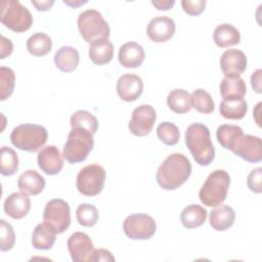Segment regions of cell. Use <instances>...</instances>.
Returning <instances> with one entry per match:
<instances>
[{
  "instance_id": "cell-1",
  "label": "cell",
  "mask_w": 262,
  "mask_h": 262,
  "mask_svg": "<svg viewBox=\"0 0 262 262\" xmlns=\"http://www.w3.org/2000/svg\"><path fill=\"white\" fill-rule=\"evenodd\" d=\"M191 174L189 160L179 152L168 156L157 172V182L165 190H174L186 182Z\"/></svg>"
},
{
  "instance_id": "cell-2",
  "label": "cell",
  "mask_w": 262,
  "mask_h": 262,
  "mask_svg": "<svg viewBox=\"0 0 262 262\" xmlns=\"http://www.w3.org/2000/svg\"><path fill=\"white\" fill-rule=\"evenodd\" d=\"M185 143L200 166L210 165L215 158V147L209 128L202 123L190 124L185 131Z\"/></svg>"
},
{
  "instance_id": "cell-3",
  "label": "cell",
  "mask_w": 262,
  "mask_h": 262,
  "mask_svg": "<svg viewBox=\"0 0 262 262\" xmlns=\"http://www.w3.org/2000/svg\"><path fill=\"white\" fill-rule=\"evenodd\" d=\"M229 185V174L222 169L214 170L208 175L207 179L202 185L199 192V198L207 207H217L225 201Z\"/></svg>"
},
{
  "instance_id": "cell-4",
  "label": "cell",
  "mask_w": 262,
  "mask_h": 262,
  "mask_svg": "<svg viewBox=\"0 0 262 262\" xmlns=\"http://www.w3.org/2000/svg\"><path fill=\"white\" fill-rule=\"evenodd\" d=\"M93 134L85 128L75 127L70 131L63 145L62 156L70 164L84 162L93 149Z\"/></svg>"
},
{
  "instance_id": "cell-5",
  "label": "cell",
  "mask_w": 262,
  "mask_h": 262,
  "mask_svg": "<svg viewBox=\"0 0 262 262\" xmlns=\"http://www.w3.org/2000/svg\"><path fill=\"white\" fill-rule=\"evenodd\" d=\"M48 132L38 124H21L13 128L10 134L11 143L18 149L28 152L39 150L47 141Z\"/></svg>"
},
{
  "instance_id": "cell-6",
  "label": "cell",
  "mask_w": 262,
  "mask_h": 262,
  "mask_svg": "<svg viewBox=\"0 0 262 262\" xmlns=\"http://www.w3.org/2000/svg\"><path fill=\"white\" fill-rule=\"evenodd\" d=\"M78 29L83 39L89 44L108 39L111 33L107 21L96 9H86L79 14Z\"/></svg>"
},
{
  "instance_id": "cell-7",
  "label": "cell",
  "mask_w": 262,
  "mask_h": 262,
  "mask_svg": "<svg viewBox=\"0 0 262 262\" xmlns=\"http://www.w3.org/2000/svg\"><path fill=\"white\" fill-rule=\"evenodd\" d=\"M1 23L15 33L28 31L33 25V16L29 9L17 0H2Z\"/></svg>"
},
{
  "instance_id": "cell-8",
  "label": "cell",
  "mask_w": 262,
  "mask_h": 262,
  "mask_svg": "<svg viewBox=\"0 0 262 262\" xmlns=\"http://www.w3.org/2000/svg\"><path fill=\"white\" fill-rule=\"evenodd\" d=\"M106 173L102 166L90 164L82 168L76 179V187L80 193L86 196H94L101 192Z\"/></svg>"
},
{
  "instance_id": "cell-9",
  "label": "cell",
  "mask_w": 262,
  "mask_h": 262,
  "mask_svg": "<svg viewBox=\"0 0 262 262\" xmlns=\"http://www.w3.org/2000/svg\"><path fill=\"white\" fill-rule=\"evenodd\" d=\"M43 222L55 232L62 233L71 225V210L69 204L61 199L50 200L44 208Z\"/></svg>"
},
{
  "instance_id": "cell-10",
  "label": "cell",
  "mask_w": 262,
  "mask_h": 262,
  "mask_svg": "<svg viewBox=\"0 0 262 262\" xmlns=\"http://www.w3.org/2000/svg\"><path fill=\"white\" fill-rule=\"evenodd\" d=\"M123 230L131 239L145 241L156 233L157 223L147 214H132L124 220Z\"/></svg>"
},
{
  "instance_id": "cell-11",
  "label": "cell",
  "mask_w": 262,
  "mask_h": 262,
  "mask_svg": "<svg viewBox=\"0 0 262 262\" xmlns=\"http://www.w3.org/2000/svg\"><path fill=\"white\" fill-rule=\"evenodd\" d=\"M157 120V113L154 106L149 104H141L134 108L129 122V131L135 136H146L152 130Z\"/></svg>"
},
{
  "instance_id": "cell-12",
  "label": "cell",
  "mask_w": 262,
  "mask_h": 262,
  "mask_svg": "<svg viewBox=\"0 0 262 262\" xmlns=\"http://www.w3.org/2000/svg\"><path fill=\"white\" fill-rule=\"evenodd\" d=\"M230 150L249 163H259L262 160L261 138L250 134H243Z\"/></svg>"
},
{
  "instance_id": "cell-13",
  "label": "cell",
  "mask_w": 262,
  "mask_h": 262,
  "mask_svg": "<svg viewBox=\"0 0 262 262\" xmlns=\"http://www.w3.org/2000/svg\"><path fill=\"white\" fill-rule=\"evenodd\" d=\"M68 250L74 262H86L93 252V243L90 236L81 231H76L68 238Z\"/></svg>"
},
{
  "instance_id": "cell-14",
  "label": "cell",
  "mask_w": 262,
  "mask_h": 262,
  "mask_svg": "<svg viewBox=\"0 0 262 262\" xmlns=\"http://www.w3.org/2000/svg\"><path fill=\"white\" fill-rule=\"evenodd\" d=\"M175 30V21L171 17L160 15L150 19L146 27V35L156 43H164L174 36Z\"/></svg>"
},
{
  "instance_id": "cell-15",
  "label": "cell",
  "mask_w": 262,
  "mask_h": 262,
  "mask_svg": "<svg viewBox=\"0 0 262 262\" xmlns=\"http://www.w3.org/2000/svg\"><path fill=\"white\" fill-rule=\"evenodd\" d=\"M220 68L225 77L241 76L247 69L246 54L238 49H227L220 57Z\"/></svg>"
},
{
  "instance_id": "cell-16",
  "label": "cell",
  "mask_w": 262,
  "mask_h": 262,
  "mask_svg": "<svg viewBox=\"0 0 262 262\" xmlns=\"http://www.w3.org/2000/svg\"><path fill=\"white\" fill-rule=\"evenodd\" d=\"M116 89L122 100L131 102L139 98L142 94L143 82L139 76L127 73L119 78Z\"/></svg>"
},
{
  "instance_id": "cell-17",
  "label": "cell",
  "mask_w": 262,
  "mask_h": 262,
  "mask_svg": "<svg viewBox=\"0 0 262 262\" xmlns=\"http://www.w3.org/2000/svg\"><path fill=\"white\" fill-rule=\"evenodd\" d=\"M39 168L47 175H56L63 168V156L55 145H47L37 156Z\"/></svg>"
},
{
  "instance_id": "cell-18",
  "label": "cell",
  "mask_w": 262,
  "mask_h": 262,
  "mask_svg": "<svg viewBox=\"0 0 262 262\" xmlns=\"http://www.w3.org/2000/svg\"><path fill=\"white\" fill-rule=\"evenodd\" d=\"M3 209L9 217L16 220L21 219L27 216L31 209L30 196L24 191L12 192L5 199Z\"/></svg>"
},
{
  "instance_id": "cell-19",
  "label": "cell",
  "mask_w": 262,
  "mask_h": 262,
  "mask_svg": "<svg viewBox=\"0 0 262 262\" xmlns=\"http://www.w3.org/2000/svg\"><path fill=\"white\" fill-rule=\"evenodd\" d=\"M144 57L145 52L143 47L136 42L124 43L119 49V62L124 68L136 69L142 64Z\"/></svg>"
},
{
  "instance_id": "cell-20",
  "label": "cell",
  "mask_w": 262,
  "mask_h": 262,
  "mask_svg": "<svg viewBox=\"0 0 262 262\" xmlns=\"http://www.w3.org/2000/svg\"><path fill=\"white\" fill-rule=\"evenodd\" d=\"M44 177L36 170H27L21 173L17 179V186L20 191L31 195L41 193L45 187Z\"/></svg>"
},
{
  "instance_id": "cell-21",
  "label": "cell",
  "mask_w": 262,
  "mask_h": 262,
  "mask_svg": "<svg viewBox=\"0 0 262 262\" xmlns=\"http://www.w3.org/2000/svg\"><path fill=\"white\" fill-rule=\"evenodd\" d=\"M235 220V212L234 210L227 206L221 205L216 207L210 212L209 222L213 229L217 231H224L230 228Z\"/></svg>"
},
{
  "instance_id": "cell-22",
  "label": "cell",
  "mask_w": 262,
  "mask_h": 262,
  "mask_svg": "<svg viewBox=\"0 0 262 262\" xmlns=\"http://www.w3.org/2000/svg\"><path fill=\"white\" fill-rule=\"evenodd\" d=\"M220 93L223 99H243L247 93V86L241 76L224 77L220 83Z\"/></svg>"
},
{
  "instance_id": "cell-23",
  "label": "cell",
  "mask_w": 262,
  "mask_h": 262,
  "mask_svg": "<svg viewBox=\"0 0 262 262\" xmlns=\"http://www.w3.org/2000/svg\"><path fill=\"white\" fill-rule=\"evenodd\" d=\"M79 61V52L72 46H62L54 54V63L56 68L63 73L74 72Z\"/></svg>"
},
{
  "instance_id": "cell-24",
  "label": "cell",
  "mask_w": 262,
  "mask_h": 262,
  "mask_svg": "<svg viewBox=\"0 0 262 262\" xmlns=\"http://www.w3.org/2000/svg\"><path fill=\"white\" fill-rule=\"evenodd\" d=\"M56 232L46 223H39L33 230L32 245L37 250H50L56 239Z\"/></svg>"
},
{
  "instance_id": "cell-25",
  "label": "cell",
  "mask_w": 262,
  "mask_h": 262,
  "mask_svg": "<svg viewBox=\"0 0 262 262\" xmlns=\"http://www.w3.org/2000/svg\"><path fill=\"white\" fill-rule=\"evenodd\" d=\"M215 44L220 48L233 46L239 43V31L230 24H221L216 27L213 33Z\"/></svg>"
},
{
  "instance_id": "cell-26",
  "label": "cell",
  "mask_w": 262,
  "mask_h": 262,
  "mask_svg": "<svg viewBox=\"0 0 262 262\" xmlns=\"http://www.w3.org/2000/svg\"><path fill=\"white\" fill-rule=\"evenodd\" d=\"M88 55L93 63L103 66L108 63L114 56V46L108 39L90 44Z\"/></svg>"
},
{
  "instance_id": "cell-27",
  "label": "cell",
  "mask_w": 262,
  "mask_h": 262,
  "mask_svg": "<svg viewBox=\"0 0 262 262\" xmlns=\"http://www.w3.org/2000/svg\"><path fill=\"white\" fill-rule=\"evenodd\" d=\"M207 210L200 205H189L180 214V221L185 228L192 229L202 226L207 219Z\"/></svg>"
},
{
  "instance_id": "cell-28",
  "label": "cell",
  "mask_w": 262,
  "mask_h": 262,
  "mask_svg": "<svg viewBox=\"0 0 262 262\" xmlns=\"http://www.w3.org/2000/svg\"><path fill=\"white\" fill-rule=\"evenodd\" d=\"M169 108L176 114H185L191 110V96L184 89H174L167 96Z\"/></svg>"
},
{
  "instance_id": "cell-29",
  "label": "cell",
  "mask_w": 262,
  "mask_h": 262,
  "mask_svg": "<svg viewBox=\"0 0 262 262\" xmlns=\"http://www.w3.org/2000/svg\"><path fill=\"white\" fill-rule=\"evenodd\" d=\"M52 40L45 33H35L27 40V49L33 56H44L50 52Z\"/></svg>"
},
{
  "instance_id": "cell-30",
  "label": "cell",
  "mask_w": 262,
  "mask_h": 262,
  "mask_svg": "<svg viewBox=\"0 0 262 262\" xmlns=\"http://www.w3.org/2000/svg\"><path fill=\"white\" fill-rule=\"evenodd\" d=\"M219 111L221 116L225 119L241 120L248 112V103L244 98L235 100L223 99L220 103Z\"/></svg>"
},
{
  "instance_id": "cell-31",
  "label": "cell",
  "mask_w": 262,
  "mask_h": 262,
  "mask_svg": "<svg viewBox=\"0 0 262 262\" xmlns=\"http://www.w3.org/2000/svg\"><path fill=\"white\" fill-rule=\"evenodd\" d=\"M244 134L243 129L237 125L223 124L217 128L216 137L218 142L226 149H231L235 141Z\"/></svg>"
},
{
  "instance_id": "cell-32",
  "label": "cell",
  "mask_w": 262,
  "mask_h": 262,
  "mask_svg": "<svg viewBox=\"0 0 262 262\" xmlns=\"http://www.w3.org/2000/svg\"><path fill=\"white\" fill-rule=\"evenodd\" d=\"M70 124L72 128H85L88 131H90L93 135L96 133L98 129V121L95 118V116L85 110H79L75 112L70 119Z\"/></svg>"
},
{
  "instance_id": "cell-33",
  "label": "cell",
  "mask_w": 262,
  "mask_h": 262,
  "mask_svg": "<svg viewBox=\"0 0 262 262\" xmlns=\"http://www.w3.org/2000/svg\"><path fill=\"white\" fill-rule=\"evenodd\" d=\"M191 106L201 114H211L215 110L213 98L209 92L202 88L193 90L190 94Z\"/></svg>"
},
{
  "instance_id": "cell-34",
  "label": "cell",
  "mask_w": 262,
  "mask_h": 262,
  "mask_svg": "<svg viewBox=\"0 0 262 262\" xmlns=\"http://www.w3.org/2000/svg\"><path fill=\"white\" fill-rule=\"evenodd\" d=\"M0 167L3 176H11L18 170V157L8 146H2L0 150Z\"/></svg>"
},
{
  "instance_id": "cell-35",
  "label": "cell",
  "mask_w": 262,
  "mask_h": 262,
  "mask_svg": "<svg viewBox=\"0 0 262 262\" xmlns=\"http://www.w3.org/2000/svg\"><path fill=\"white\" fill-rule=\"evenodd\" d=\"M76 218L80 225L84 227H92L98 221V210L94 205L87 203L81 204L76 210Z\"/></svg>"
},
{
  "instance_id": "cell-36",
  "label": "cell",
  "mask_w": 262,
  "mask_h": 262,
  "mask_svg": "<svg viewBox=\"0 0 262 262\" xmlns=\"http://www.w3.org/2000/svg\"><path fill=\"white\" fill-rule=\"evenodd\" d=\"M158 138L166 145H175L180 139L178 127L171 122H162L157 127Z\"/></svg>"
},
{
  "instance_id": "cell-37",
  "label": "cell",
  "mask_w": 262,
  "mask_h": 262,
  "mask_svg": "<svg viewBox=\"0 0 262 262\" xmlns=\"http://www.w3.org/2000/svg\"><path fill=\"white\" fill-rule=\"evenodd\" d=\"M15 84L14 72L7 67L0 68V100L7 99L13 92Z\"/></svg>"
},
{
  "instance_id": "cell-38",
  "label": "cell",
  "mask_w": 262,
  "mask_h": 262,
  "mask_svg": "<svg viewBox=\"0 0 262 262\" xmlns=\"http://www.w3.org/2000/svg\"><path fill=\"white\" fill-rule=\"evenodd\" d=\"M15 243V233L10 223L4 219L0 220V250L2 252L10 251Z\"/></svg>"
},
{
  "instance_id": "cell-39",
  "label": "cell",
  "mask_w": 262,
  "mask_h": 262,
  "mask_svg": "<svg viewBox=\"0 0 262 262\" xmlns=\"http://www.w3.org/2000/svg\"><path fill=\"white\" fill-rule=\"evenodd\" d=\"M181 5L187 14L196 16L205 10L206 0H182Z\"/></svg>"
},
{
  "instance_id": "cell-40",
  "label": "cell",
  "mask_w": 262,
  "mask_h": 262,
  "mask_svg": "<svg viewBox=\"0 0 262 262\" xmlns=\"http://www.w3.org/2000/svg\"><path fill=\"white\" fill-rule=\"evenodd\" d=\"M261 179H262V169L260 167L252 170L247 178V184L251 191L255 193H261L262 186H261Z\"/></svg>"
},
{
  "instance_id": "cell-41",
  "label": "cell",
  "mask_w": 262,
  "mask_h": 262,
  "mask_svg": "<svg viewBox=\"0 0 262 262\" xmlns=\"http://www.w3.org/2000/svg\"><path fill=\"white\" fill-rule=\"evenodd\" d=\"M94 261H105V262L111 261V262H114L115 257L106 249H96V250H93V252H92V254L89 258V262H94Z\"/></svg>"
},
{
  "instance_id": "cell-42",
  "label": "cell",
  "mask_w": 262,
  "mask_h": 262,
  "mask_svg": "<svg viewBox=\"0 0 262 262\" xmlns=\"http://www.w3.org/2000/svg\"><path fill=\"white\" fill-rule=\"evenodd\" d=\"M12 50H13V45H12L11 41L9 39H7L6 37L2 36L1 37V54H0V58L3 59L6 56L10 55Z\"/></svg>"
},
{
  "instance_id": "cell-43",
  "label": "cell",
  "mask_w": 262,
  "mask_h": 262,
  "mask_svg": "<svg viewBox=\"0 0 262 262\" xmlns=\"http://www.w3.org/2000/svg\"><path fill=\"white\" fill-rule=\"evenodd\" d=\"M261 73H262V71L260 69H258L252 74V77H251L252 88L257 93H261Z\"/></svg>"
},
{
  "instance_id": "cell-44",
  "label": "cell",
  "mask_w": 262,
  "mask_h": 262,
  "mask_svg": "<svg viewBox=\"0 0 262 262\" xmlns=\"http://www.w3.org/2000/svg\"><path fill=\"white\" fill-rule=\"evenodd\" d=\"M151 4L159 10H169L175 4V0H152Z\"/></svg>"
},
{
  "instance_id": "cell-45",
  "label": "cell",
  "mask_w": 262,
  "mask_h": 262,
  "mask_svg": "<svg viewBox=\"0 0 262 262\" xmlns=\"http://www.w3.org/2000/svg\"><path fill=\"white\" fill-rule=\"evenodd\" d=\"M32 4L36 7L38 11H46L51 8V6L54 4L53 0H45V1H32Z\"/></svg>"
},
{
  "instance_id": "cell-46",
  "label": "cell",
  "mask_w": 262,
  "mask_h": 262,
  "mask_svg": "<svg viewBox=\"0 0 262 262\" xmlns=\"http://www.w3.org/2000/svg\"><path fill=\"white\" fill-rule=\"evenodd\" d=\"M63 3L67 4V5H69L70 7L76 8V7H78V6H81V5H83V4H86L87 1H86V0H84V1H82V0H63Z\"/></svg>"
}]
</instances>
